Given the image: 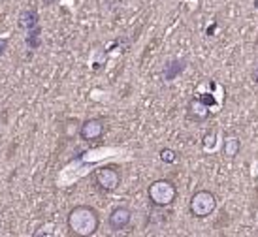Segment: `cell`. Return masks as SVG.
<instances>
[{
    "instance_id": "52a82bcc",
    "label": "cell",
    "mask_w": 258,
    "mask_h": 237,
    "mask_svg": "<svg viewBox=\"0 0 258 237\" xmlns=\"http://www.w3.org/2000/svg\"><path fill=\"white\" fill-rule=\"evenodd\" d=\"M130 222H132V211L126 205H117V207L111 209V213L108 215V226L111 231L124 230Z\"/></svg>"
},
{
    "instance_id": "8fae6325",
    "label": "cell",
    "mask_w": 258,
    "mask_h": 237,
    "mask_svg": "<svg viewBox=\"0 0 258 237\" xmlns=\"http://www.w3.org/2000/svg\"><path fill=\"white\" fill-rule=\"evenodd\" d=\"M25 42L29 45L30 49H38L40 45H42V29L36 27V29H32L27 32V38H25Z\"/></svg>"
},
{
    "instance_id": "e0dca14e",
    "label": "cell",
    "mask_w": 258,
    "mask_h": 237,
    "mask_svg": "<svg viewBox=\"0 0 258 237\" xmlns=\"http://www.w3.org/2000/svg\"><path fill=\"white\" fill-rule=\"evenodd\" d=\"M254 8L258 10V0H254Z\"/></svg>"
},
{
    "instance_id": "5bb4252c",
    "label": "cell",
    "mask_w": 258,
    "mask_h": 237,
    "mask_svg": "<svg viewBox=\"0 0 258 237\" xmlns=\"http://www.w3.org/2000/svg\"><path fill=\"white\" fill-rule=\"evenodd\" d=\"M8 43H10V40H8V38H0V57H2L4 53H6Z\"/></svg>"
},
{
    "instance_id": "30bf717a",
    "label": "cell",
    "mask_w": 258,
    "mask_h": 237,
    "mask_svg": "<svg viewBox=\"0 0 258 237\" xmlns=\"http://www.w3.org/2000/svg\"><path fill=\"white\" fill-rule=\"evenodd\" d=\"M239 149H241V143L236 136H226L224 141H222V154L226 158H236L239 154Z\"/></svg>"
},
{
    "instance_id": "9a60e30c",
    "label": "cell",
    "mask_w": 258,
    "mask_h": 237,
    "mask_svg": "<svg viewBox=\"0 0 258 237\" xmlns=\"http://www.w3.org/2000/svg\"><path fill=\"white\" fill-rule=\"evenodd\" d=\"M252 79H254V81L258 83V64L254 66V70H252Z\"/></svg>"
},
{
    "instance_id": "8992f818",
    "label": "cell",
    "mask_w": 258,
    "mask_h": 237,
    "mask_svg": "<svg viewBox=\"0 0 258 237\" xmlns=\"http://www.w3.org/2000/svg\"><path fill=\"white\" fill-rule=\"evenodd\" d=\"M211 102H213L211 98H192L186 106V119L196 124L206 122L211 117V109H209Z\"/></svg>"
},
{
    "instance_id": "7c38bea8",
    "label": "cell",
    "mask_w": 258,
    "mask_h": 237,
    "mask_svg": "<svg viewBox=\"0 0 258 237\" xmlns=\"http://www.w3.org/2000/svg\"><path fill=\"white\" fill-rule=\"evenodd\" d=\"M158 158L164 164H173V162H177V152L173 151V149H162V151L158 152Z\"/></svg>"
},
{
    "instance_id": "ba28073f",
    "label": "cell",
    "mask_w": 258,
    "mask_h": 237,
    "mask_svg": "<svg viewBox=\"0 0 258 237\" xmlns=\"http://www.w3.org/2000/svg\"><path fill=\"white\" fill-rule=\"evenodd\" d=\"M38 23H40V15L34 8H29V10H23L19 17H17V27L25 32H29V30L36 29Z\"/></svg>"
},
{
    "instance_id": "7a4b0ae2",
    "label": "cell",
    "mask_w": 258,
    "mask_h": 237,
    "mask_svg": "<svg viewBox=\"0 0 258 237\" xmlns=\"http://www.w3.org/2000/svg\"><path fill=\"white\" fill-rule=\"evenodd\" d=\"M147 198L155 207H170L177 200V187L170 179H157L147 188Z\"/></svg>"
},
{
    "instance_id": "3957f363",
    "label": "cell",
    "mask_w": 258,
    "mask_h": 237,
    "mask_svg": "<svg viewBox=\"0 0 258 237\" xmlns=\"http://www.w3.org/2000/svg\"><path fill=\"white\" fill-rule=\"evenodd\" d=\"M93 181H94V187L98 188L100 192L111 194V192H115L117 188L121 187V181H122L121 170L117 166H111V164L102 166V168H98L93 173Z\"/></svg>"
},
{
    "instance_id": "277c9868",
    "label": "cell",
    "mask_w": 258,
    "mask_h": 237,
    "mask_svg": "<svg viewBox=\"0 0 258 237\" xmlns=\"http://www.w3.org/2000/svg\"><path fill=\"white\" fill-rule=\"evenodd\" d=\"M217 209V196L211 190H198L188 201V213L194 218H208Z\"/></svg>"
},
{
    "instance_id": "4fadbf2b",
    "label": "cell",
    "mask_w": 258,
    "mask_h": 237,
    "mask_svg": "<svg viewBox=\"0 0 258 237\" xmlns=\"http://www.w3.org/2000/svg\"><path fill=\"white\" fill-rule=\"evenodd\" d=\"M215 136V132H213V130H209L208 134H206V141H204V147H206V149H211V143H213V141H211V137Z\"/></svg>"
},
{
    "instance_id": "9c48e42d",
    "label": "cell",
    "mask_w": 258,
    "mask_h": 237,
    "mask_svg": "<svg viewBox=\"0 0 258 237\" xmlns=\"http://www.w3.org/2000/svg\"><path fill=\"white\" fill-rule=\"evenodd\" d=\"M185 70H186V60H185V58H173V60H170V62L164 66L162 75H164L166 81H173L175 77H179Z\"/></svg>"
},
{
    "instance_id": "6da1fadb",
    "label": "cell",
    "mask_w": 258,
    "mask_h": 237,
    "mask_svg": "<svg viewBox=\"0 0 258 237\" xmlns=\"http://www.w3.org/2000/svg\"><path fill=\"white\" fill-rule=\"evenodd\" d=\"M66 226L76 237H91L100 228V213L87 203L74 205L66 215Z\"/></svg>"
},
{
    "instance_id": "5b68a950",
    "label": "cell",
    "mask_w": 258,
    "mask_h": 237,
    "mask_svg": "<svg viewBox=\"0 0 258 237\" xmlns=\"http://www.w3.org/2000/svg\"><path fill=\"white\" fill-rule=\"evenodd\" d=\"M106 134V121L100 117H91L79 124V137L85 143H96Z\"/></svg>"
},
{
    "instance_id": "2e32d148",
    "label": "cell",
    "mask_w": 258,
    "mask_h": 237,
    "mask_svg": "<svg viewBox=\"0 0 258 237\" xmlns=\"http://www.w3.org/2000/svg\"><path fill=\"white\" fill-rule=\"evenodd\" d=\"M57 0H43V6H51V4H55Z\"/></svg>"
}]
</instances>
